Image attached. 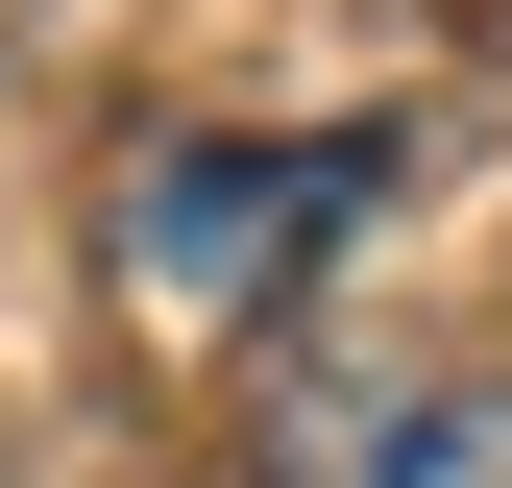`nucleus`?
Instances as JSON below:
<instances>
[{"mask_svg":"<svg viewBox=\"0 0 512 488\" xmlns=\"http://www.w3.org/2000/svg\"><path fill=\"white\" fill-rule=\"evenodd\" d=\"M391 220V122H269V147H147L122 171V293H147L171 342H244L293 318L342 244Z\"/></svg>","mask_w":512,"mask_h":488,"instance_id":"nucleus-1","label":"nucleus"},{"mask_svg":"<svg viewBox=\"0 0 512 488\" xmlns=\"http://www.w3.org/2000/svg\"><path fill=\"white\" fill-rule=\"evenodd\" d=\"M269 488H512V366H391V391H293Z\"/></svg>","mask_w":512,"mask_h":488,"instance_id":"nucleus-2","label":"nucleus"}]
</instances>
